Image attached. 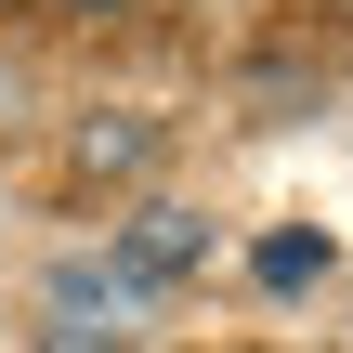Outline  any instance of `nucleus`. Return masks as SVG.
Returning a JSON list of instances; mask_svg holds the SVG:
<instances>
[{"instance_id":"nucleus-1","label":"nucleus","mask_w":353,"mask_h":353,"mask_svg":"<svg viewBox=\"0 0 353 353\" xmlns=\"http://www.w3.org/2000/svg\"><path fill=\"white\" fill-rule=\"evenodd\" d=\"M196 262H210V223H196V210H170V196L131 210V236H118V288H170V275H196Z\"/></svg>"},{"instance_id":"nucleus-2","label":"nucleus","mask_w":353,"mask_h":353,"mask_svg":"<svg viewBox=\"0 0 353 353\" xmlns=\"http://www.w3.org/2000/svg\"><path fill=\"white\" fill-rule=\"evenodd\" d=\"M327 275V236H262V288H314Z\"/></svg>"},{"instance_id":"nucleus-3","label":"nucleus","mask_w":353,"mask_h":353,"mask_svg":"<svg viewBox=\"0 0 353 353\" xmlns=\"http://www.w3.org/2000/svg\"><path fill=\"white\" fill-rule=\"evenodd\" d=\"M79 157H92V170H131V157H144V131H131V118H92V131H79Z\"/></svg>"},{"instance_id":"nucleus-4","label":"nucleus","mask_w":353,"mask_h":353,"mask_svg":"<svg viewBox=\"0 0 353 353\" xmlns=\"http://www.w3.org/2000/svg\"><path fill=\"white\" fill-rule=\"evenodd\" d=\"M39 353H131V341H118V327H79V314H65V327H39Z\"/></svg>"},{"instance_id":"nucleus-5","label":"nucleus","mask_w":353,"mask_h":353,"mask_svg":"<svg viewBox=\"0 0 353 353\" xmlns=\"http://www.w3.org/2000/svg\"><path fill=\"white\" fill-rule=\"evenodd\" d=\"M52 13H105V0H52Z\"/></svg>"}]
</instances>
